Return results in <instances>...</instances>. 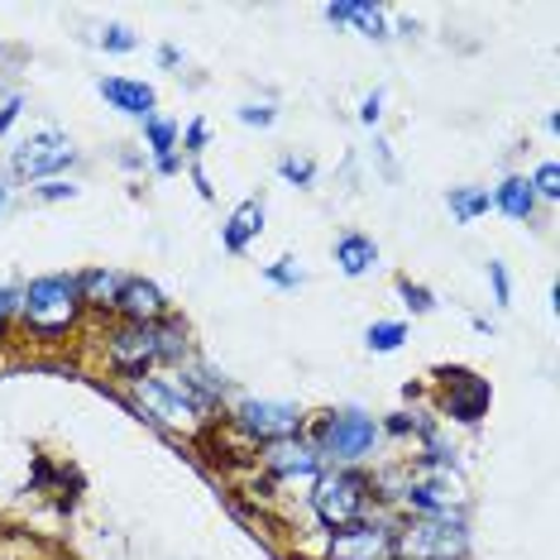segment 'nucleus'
I'll list each match as a JSON object with an SVG mask.
<instances>
[{
  "mask_svg": "<svg viewBox=\"0 0 560 560\" xmlns=\"http://www.w3.org/2000/svg\"><path fill=\"white\" fill-rule=\"evenodd\" d=\"M72 163H78V144H72L62 130H39L10 154V173L30 177V183L39 187V183H48V177H58L62 168H72Z\"/></svg>",
  "mask_w": 560,
  "mask_h": 560,
  "instance_id": "nucleus-11",
  "label": "nucleus"
},
{
  "mask_svg": "<svg viewBox=\"0 0 560 560\" xmlns=\"http://www.w3.org/2000/svg\"><path fill=\"white\" fill-rule=\"evenodd\" d=\"M407 517H441V513H465V479L455 475V465H431L417 460L398 479V499Z\"/></svg>",
  "mask_w": 560,
  "mask_h": 560,
  "instance_id": "nucleus-5",
  "label": "nucleus"
},
{
  "mask_svg": "<svg viewBox=\"0 0 560 560\" xmlns=\"http://www.w3.org/2000/svg\"><path fill=\"white\" fill-rule=\"evenodd\" d=\"M177 144H183V154L192 159V163H201V154H207V144H211V125L207 120H187V130L177 135Z\"/></svg>",
  "mask_w": 560,
  "mask_h": 560,
  "instance_id": "nucleus-27",
  "label": "nucleus"
},
{
  "mask_svg": "<svg viewBox=\"0 0 560 560\" xmlns=\"http://www.w3.org/2000/svg\"><path fill=\"white\" fill-rule=\"evenodd\" d=\"M24 336L39 340V346H58L72 330L86 322L82 292H78V273H44L30 278V288H20V316Z\"/></svg>",
  "mask_w": 560,
  "mask_h": 560,
  "instance_id": "nucleus-2",
  "label": "nucleus"
},
{
  "mask_svg": "<svg viewBox=\"0 0 560 560\" xmlns=\"http://www.w3.org/2000/svg\"><path fill=\"white\" fill-rule=\"evenodd\" d=\"M316 159L312 154H283L278 159V177H283L288 187H302V192H307V187H316Z\"/></svg>",
  "mask_w": 560,
  "mask_h": 560,
  "instance_id": "nucleus-23",
  "label": "nucleus"
},
{
  "mask_svg": "<svg viewBox=\"0 0 560 560\" xmlns=\"http://www.w3.org/2000/svg\"><path fill=\"white\" fill-rule=\"evenodd\" d=\"M527 183H532V192H537V201H560V163L546 159L541 168L527 177Z\"/></svg>",
  "mask_w": 560,
  "mask_h": 560,
  "instance_id": "nucleus-28",
  "label": "nucleus"
},
{
  "mask_svg": "<svg viewBox=\"0 0 560 560\" xmlns=\"http://www.w3.org/2000/svg\"><path fill=\"white\" fill-rule=\"evenodd\" d=\"M264 215H269V211H264V197H245L231 215H225V225H221V249H225V254H245L254 240L264 235Z\"/></svg>",
  "mask_w": 560,
  "mask_h": 560,
  "instance_id": "nucleus-16",
  "label": "nucleus"
},
{
  "mask_svg": "<svg viewBox=\"0 0 560 560\" xmlns=\"http://www.w3.org/2000/svg\"><path fill=\"white\" fill-rule=\"evenodd\" d=\"M326 560H398V517L369 513L340 532H326Z\"/></svg>",
  "mask_w": 560,
  "mask_h": 560,
  "instance_id": "nucleus-9",
  "label": "nucleus"
},
{
  "mask_svg": "<svg viewBox=\"0 0 560 560\" xmlns=\"http://www.w3.org/2000/svg\"><path fill=\"white\" fill-rule=\"evenodd\" d=\"M159 68H168V72H173V68H183V48L163 44V48H159Z\"/></svg>",
  "mask_w": 560,
  "mask_h": 560,
  "instance_id": "nucleus-36",
  "label": "nucleus"
},
{
  "mask_svg": "<svg viewBox=\"0 0 560 560\" xmlns=\"http://www.w3.org/2000/svg\"><path fill=\"white\" fill-rule=\"evenodd\" d=\"M402 340H407V322H374V326L364 330V346L374 350V354L402 350Z\"/></svg>",
  "mask_w": 560,
  "mask_h": 560,
  "instance_id": "nucleus-24",
  "label": "nucleus"
},
{
  "mask_svg": "<svg viewBox=\"0 0 560 560\" xmlns=\"http://www.w3.org/2000/svg\"><path fill=\"white\" fill-rule=\"evenodd\" d=\"M307 508H312V517L322 522L326 532L350 527V522L378 513L374 475H364V469H340V465H330V469H322V475L312 479Z\"/></svg>",
  "mask_w": 560,
  "mask_h": 560,
  "instance_id": "nucleus-3",
  "label": "nucleus"
},
{
  "mask_svg": "<svg viewBox=\"0 0 560 560\" xmlns=\"http://www.w3.org/2000/svg\"><path fill=\"white\" fill-rule=\"evenodd\" d=\"M336 269L346 278H364L378 269V240L364 231H346L336 240Z\"/></svg>",
  "mask_w": 560,
  "mask_h": 560,
  "instance_id": "nucleus-19",
  "label": "nucleus"
},
{
  "mask_svg": "<svg viewBox=\"0 0 560 560\" xmlns=\"http://www.w3.org/2000/svg\"><path fill=\"white\" fill-rule=\"evenodd\" d=\"M130 393H135L130 412L144 417L149 427H159L163 436H168V431H187V427L201 422V412L192 407V398H187L177 369H173V374H144V378H135Z\"/></svg>",
  "mask_w": 560,
  "mask_h": 560,
  "instance_id": "nucleus-7",
  "label": "nucleus"
},
{
  "mask_svg": "<svg viewBox=\"0 0 560 560\" xmlns=\"http://www.w3.org/2000/svg\"><path fill=\"white\" fill-rule=\"evenodd\" d=\"M398 298H402V307L412 316H431V312H436V292H431L427 283H412V278H398Z\"/></svg>",
  "mask_w": 560,
  "mask_h": 560,
  "instance_id": "nucleus-25",
  "label": "nucleus"
},
{
  "mask_svg": "<svg viewBox=\"0 0 560 560\" xmlns=\"http://www.w3.org/2000/svg\"><path fill=\"white\" fill-rule=\"evenodd\" d=\"M378 120H384V86H374V92L360 101V125H364V130H374Z\"/></svg>",
  "mask_w": 560,
  "mask_h": 560,
  "instance_id": "nucleus-33",
  "label": "nucleus"
},
{
  "mask_svg": "<svg viewBox=\"0 0 560 560\" xmlns=\"http://www.w3.org/2000/svg\"><path fill=\"white\" fill-rule=\"evenodd\" d=\"M489 197H493V211H503L508 221H517V225H527L532 215H537V192H532V183L522 173H513V177H503L499 187H489Z\"/></svg>",
  "mask_w": 560,
  "mask_h": 560,
  "instance_id": "nucleus-18",
  "label": "nucleus"
},
{
  "mask_svg": "<svg viewBox=\"0 0 560 560\" xmlns=\"http://www.w3.org/2000/svg\"><path fill=\"white\" fill-rule=\"evenodd\" d=\"M240 125H249V130H269V125L278 120V106H269V101H245V106L235 110Z\"/></svg>",
  "mask_w": 560,
  "mask_h": 560,
  "instance_id": "nucleus-31",
  "label": "nucleus"
},
{
  "mask_svg": "<svg viewBox=\"0 0 560 560\" xmlns=\"http://www.w3.org/2000/svg\"><path fill=\"white\" fill-rule=\"evenodd\" d=\"M322 15L330 24H354L364 39H388V10L374 5V0H336V5H326Z\"/></svg>",
  "mask_w": 560,
  "mask_h": 560,
  "instance_id": "nucleus-17",
  "label": "nucleus"
},
{
  "mask_svg": "<svg viewBox=\"0 0 560 560\" xmlns=\"http://www.w3.org/2000/svg\"><path fill=\"white\" fill-rule=\"evenodd\" d=\"M101 354H106V369L120 374L125 384L144 374H159L163 364L183 369L192 360V340H187V322L183 316H163L154 326H139V322H116L101 336Z\"/></svg>",
  "mask_w": 560,
  "mask_h": 560,
  "instance_id": "nucleus-1",
  "label": "nucleus"
},
{
  "mask_svg": "<svg viewBox=\"0 0 560 560\" xmlns=\"http://www.w3.org/2000/svg\"><path fill=\"white\" fill-rule=\"evenodd\" d=\"M120 283H125V273H116V269H86V273H78L82 307H86V312H96V316L116 312V292H120Z\"/></svg>",
  "mask_w": 560,
  "mask_h": 560,
  "instance_id": "nucleus-20",
  "label": "nucleus"
},
{
  "mask_svg": "<svg viewBox=\"0 0 560 560\" xmlns=\"http://www.w3.org/2000/svg\"><path fill=\"white\" fill-rule=\"evenodd\" d=\"M264 278H269L273 288H283V292H298L302 283H307V273L298 269V259H292V254H283V259H273V264H264Z\"/></svg>",
  "mask_w": 560,
  "mask_h": 560,
  "instance_id": "nucleus-26",
  "label": "nucleus"
},
{
  "mask_svg": "<svg viewBox=\"0 0 560 560\" xmlns=\"http://www.w3.org/2000/svg\"><path fill=\"white\" fill-rule=\"evenodd\" d=\"M96 44L106 48V54H135V48H139V39H135L130 24H106V30L96 34Z\"/></svg>",
  "mask_w": 560,
  "mask_h": 560,
  "instance_id": "nucleus-29",
  "label": "nucleus"
},
{
  "mask_svg": "<svg viewBox=\"0 0 560 560\" xmlns=\"http://www.w3.org/2000/svg\"><path fill=\"white\" fill-rule=\"evenodd\" d=\"M24 116V96L15 92V96H5V106H0V139L10 135V125H15Z\"/></svg>",
  "mask_w": 560,
  "mask_h": 560,
  "instance_id": "nucleus-35",
  "label": "nucleus"
},
{
  "mask_svg": "<svg viewBox=\"0 0 560 560\" xmlns=\"http://www.w3.org/2000/svg\"><path fill=\"white\" fill-rule=\"evenodd\" d=\"M436 388H441V417L455 427H479L493 407V384L465 364H441Z\"/></svg>",
  "mask_w": 560,
  "mask_h": 560,
  "instance_id": "nucleus-10",
  "label": "nucleus"
},
{
  "mask_svg": "<svg viewBox=\"0 0 560 560\" xmlns=\"http://www.w3.org/2000/svg\"><path fill=\"white\" fill-rule=\"evenodd\" d=\"M5 211H10V187L0 183V215H5Z\"/></svg>",
  "mask_w": 560,
  "mask_h": 560,
  "instance_id": "nucleus-39",
  "label": "nucleus"
},
{
  "mask_svg": "<svg viewBox=\"0 0 560 560\" xmlns=\"http://www.w3.org/2000/svg\"><path fill=\"white\" fill-rule=\"evenodd\" d=\"M445 211H451L455 225H475L479 215L493 211V197H489V187L465 183V187H451V192H445Z\"/></svg>",
  "mask_w": 560,
  "mask_h": 560,
  "instance_id": "nucleus-21",
  "label": "nucleus"
},
{
  "mask_svg": "<svg viewBox=\"0 0 560 560\" xmlns=\"http://www.w3.org/2000/svg\"><path fill=\"white\" fill-rule=\"evenodd\" d=\"M231 431L259 451V445L302 436L307 431V412L298 402H278V398H240L231 407Z\"/></svg>",
  "mask_w": 560,
  "mask_h": 560,
  "instance_id": "nucleus-8",
  "label": "nucleus"
},
{
  "mask_svg": "<svg viewBox=\"0 0 560 560\" xmlns=\"http://www.w3.org/2000/svg\"><path fill=\"white\" fill-rule=\"evenodd\" d=\"M20 316V288H0V336H5V326Z\"/></svg>",
  "mask_w": 560,
  "mask_h": 560,
  "instance_id": "nucleus-34",
  "label": "nucleus"
},
{
  "mask_svg": "<svg viewBox=\"0 0 560 560\" xmlns=\"http://www.w3.org/2000/svg\"><path fill=\"white\" fill-rule=\"evenodd\" d=\"M475 537H469L465 513L441 517H398V560H465Z\"/></svg>",
  "mask_w": 560,
  "mask_h": 560,
  "instance_id": "nucleus-6",
  "label": "nucleus"
},
{
  "mask_svg": "<svg viewBox=\"0 0 560 560\" xmlns=\"http://www.w3.org/2000/svg\"><path fill=\"white\" fill-rule=\"evenodd\" d=\"M96 92L110 110H120V116H135V120L159 116V92L144 78H120V72H110V78L96 82Z\"/></svg>",
  "mask_w": 560,
  "mask_h": 560,
  "instance_id": "nucleus-14",
  "label": "nucleus"
},
{
  "mask_svg": "<svg viewBox=\"0 0 560 560\" xmlns=\"http://www.w3.org/2000/svg\"><path fill=\"white\" fill-rule=\"evenodd\" d=\"M116 316L120 322H139V326H154L163 316H173V302L154 278H125L116 292Z\"/></svg>",
  "mask_w": 560,
  "mask_h": 560,
  "instance_id": "nucleus-13",
  "label": "nucleus"
},
{
  "mask_svg": "<svg viewBox=\"0 0 560 560\" xmlns=\"http://www.w3.org/2000/svg\"><path fill=\"white\" fill-rule=\"evenodd\" d=\"M154 173H159V177H173V173H183V159H177V154H173V159H154Z\"/></svg>",
  "mask_w": 560,
  "mask_h": 560,
  "instance_id": "nucleus-38",
  "label": "nucleus"
},
{
  "mask_svg": "<svg viewBox=\"0 0 560 560\" xmlns=\"http://www.w3.org/2000/svg\"><path fill=\"white\" fill-rule=\"evenodd\" d=\"M187 168H192V183H197V192H201V197H207V201H211V197H215V187H211V177H207V173H201V163H187Z\"/></svg>",
  "mask_w": 560,
  "mask_h": 560,
  "instance_id": "nucleus-37",
  "label": "nucleus"
},
{
  "mask_svg": "<svg viewBox=\"0 0 560 560\" xmlns=\"http://www.w3.org/2000/svg\"><path fill=\"white\" fill-rule=\"evenodd\" d=\"M378 417L360 412V407H330V412H322L316 422L307 427V441L322 451L326 469L340 465V469H360L369 455H374L378 445Z\"/></svg>",
  "mask_w": 560,
  "mask_h": 560,
  "instance_id": "nucleus-4",
  "label": "nucleus"
},
{
  "mask_svg": "<svg viewBox=\"0 0 560 560\" xmlns=\"http://www.w3.org/2000/svg\"><path fill=\"white\" fill-rule=\"evenodd\" d=\"M144 125V149L154 159H173L177 154V135H183V125L168 120V116H149V120H139Z\"/></svg>",
  "mask_w": 560,
  "mask_h": 560,
  "instance_id": "nucleus-22",
  "label": "nucleus"
},
{
  "mask_svg": "<svg viewBox=\"0 0 560 560\" xmlns=\"http://www.w3.org/2000/svg\"><path fill=\"white\" fill-rule=\"evenodd\" d=\"M177 378H183L187 398H192V407H197L201 417L215 412V407L225 402V393H231V384H225L221 369H211V364H201V360H187L183 369H177Z\"/></svg>",
  "mask_w": 560,
  "mask_h": 560,
  "instance_id": "nucleus-15",
  "label": "nucleus"
},
{
  "mask_svg": "<svg viewBox=\"0 0 560 560\" xmlns=\"http://www.w3.org/2000/svg\"><path fill=\"white\" fill-rule=\"evenodd\" d=\"M78 192H82V187L72 183V177H48V183L34 187V197H39V201H72Z\"/></svg>",
  "mask_w": 560,
  "mask_h": 560,
  "instance_id": "nucleus-32",
  "label": "nucleus"
},
{
  "mask_svg": "<svg viewBox=\"0 0 560 560\" xmlns=\"http://www.w3.org/2000/svg\"><path fill=\"white\" fill-rule=\"evenodd\" d=\"M259 465L273 483H292V479L312 483L326 469L322 451L307 441V431H302V436H288V441H273V445H259Z\"/></svg>",
  "mask_w": 560,
  "mask_h": 560,
  "instance_id": "nucleus-12",
  "label": "nucleus"
},
{
  "mask_svg": "<svg viewBox=\"0 0 560 560\" xmlns=\"http://www.w3.org/2000/svg\"><path fill=\"white\" fill-rule=\"evenodd\" d=\"M483 273H489V288H493V307H513V278H508L503 259H489Z\"/></svg>",
  "mask_w": 560,
  "mask_h": 560,
  "instance_id": "nucleus-30",
  "label": "nucleus"
}]
</instances>
